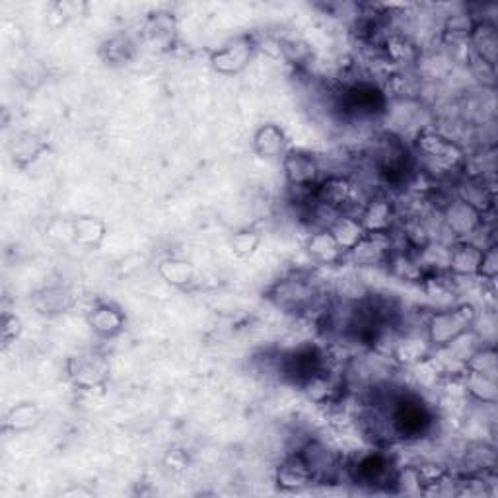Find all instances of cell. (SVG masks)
Here are the masks:
<instances>
[{
    "label": "cell",
    "mask_w": 498,
    "mask_h": 498,
    "mask_svg": "<svg viewBox=\"0 0 498 498\" xmlns=\"http://www.w3.org/2000/svg\"><path fill=\"white\" fill-rule=\"evenodd\" d=\"M253 150L259 158L282 160V156L289 152L287 133L277 123L261 125L253 135Z\"/></svg>",
    "instance_id": "cell-12"
},
{
    "label": "cell",
    "mask_w": 498,
    "mask_h": 498,
    "mask_svg": "<svg viewBox=\"0 0 498 498\" xmlns=\"http://www.w3.org/2000/svg\"><path fill=\"white\" fill-rule=\"evenodd\" d=\"M34 306L41 314L56 316L65 314L75 306V294L65 284H51L34 294Z\"/></svg>",
    "instance_id": "cell-17"
},
{
    "label": "cell",
    "mask_w": 498,
    "mask_h": 498,
    "mask_svg": "<svg viewBox=\"0 0 498 498\" xmlns=\"http://www.w3.org/2000/svg\"><path fill=\"white\" fill-rule=\"evenodd\" d=\"M269 298L282 310L292 311V314H304L318 304L320 289L311 277L294 275L279 280L269 292Z\"/></svg>",
    "instance_id": "cell-3"
},
{
    "label": "cell",
    "mask_w": 498,
    "mask_h": 498,
    "mask_svg": "<svg viewBox=\"0 0 498 498\" xmlns=\"http://www.w3.org/2000/svg\"><path fill=\"white\" fill-rule=\"evenodd\" d=\"M462 388L465 395L472 397L477 403H485V405H494L498 400V383L496 378L485 376L481 372H475V370L463 368L462 372Z\"/></svg>",
    "instance_id": "cell-18"
},
{
    "label": "cell",
    "mask_w": 498,
    "mask_h": 498,
    "mask_svg": "<svg viewBox=\"0 0 498 498\" xmlns=\"http://www.w3.org/2000/svg\"><path fill=\"white\" fill-rule=\"evenodd\" d=\"M158 273L168 284H172V287L176 289L189 287V284L195 280V267L189 261L179 259V258L164 259L158 267Z\"/></svg>",
    "instance_id": "cell-23"
},
{
    "label": "cell",
    "mask_w": 498,
    "mask_h": 498,
    "mask_svg": "<svg viewBox=\"0 0 498 498\" xmlns=\"http://www.w3.org/2000/svg\"><path fill=\"white\" fill-rule=\"evenodd\" d=\"M306 251L311 261H316L320 265H337L340 261H345L347 255L327 228H316V230L310 234V238L306 239Z\"/></svg>",
    "instance_id": "cell-13"
},
{
    "label": "cell",
    "mask_w": 498,
    "mask_h": 498,
    "mask_svg": "<svg viewBox=\"0 0 498 498\" xmlns=\"http://www.w3.org/2000/svg\"><path fill=\"white\" fill-rule=\"evenodd\" d=\"M280 162L290 189H314L321 179L318 158L306 150H289Z\"/></svg>",
    "instance_id": "cell-7"
},
{
    "label": "cell",
    "mask_w": 498,
    "mask_h": 498,
    "mask_svg": "<svg viewBox=\"0 0 498 498\" xmlns=\"http://www.w3.org/2000/svg\"><path fill=\"white\" fill-rule=\"evenodd\" d=\"M469 44H472L475 56L487 65H496V53H498V36L496 27L487 20H477L473 34L469 37Z\"/></svg>",
    "instance_id": "cell-20"
},
{
    "label": "cell",
    "mask_w": 498,
    "mask_h": 498,
    "mask_svg": "<svg viewBox=\"0 0 498 498\" xmlns=\"http://www.w3.org/2000/svg\"><path fill=\"white\" fill-rule=\"evenodd\" d=\"M397 207L388 195H370L364 203L359 220L366 232H391L397 226Z\"/></svg>",
    "instance_id": "cell-9"
},
{
    "label": "cell",
    "mask_w": 498,
    "mask_h": 498,
    "mask_svg": "<svg viewBox=\"0 0 498 498\" xmlns=\"http://www.w3.org/2000/svg\"><path fill=\"white\" fill-rule=\"evenodd\" d=\"M415 162L436 178H450L465 166V154L448 137L424 129L415 138Z\"/></svg>",
    "instance_id": "cell-1"
},
{
    "label": "cell",
    "mask_w": 498,
    "mask_h": 498,
    "mask_svg": "<svg viewBox=\"0 0 498 498\" xmlns=\"http://www.w3.org/2000/svg\"><path fill=\"white\" fill-rule=\"evenodd\" d=\"M255 49L258 44L251 36H239L210 55V66L220 75H238L249 65Z\"/></svg>",
    "instance_id": "cell-8"
},
{
    "label": "cell",
    "mask_w": 498,
    "mask_h": 498,
    "mask_svg": "<svg viewBox=\"0 0 498 498\" xmlns=\"http://www.w3.org/2000/svg\"><path fill=\"white\" fill-rule=\"evenodd\" d=\"M66 372L78 390L94 391L109 381V362L104 354L82 352L68 361Z\"/></svg>",
    "instance_id": "cell-5"
},
{
    "label": "cell",
    "mask_w": 498,
    "mask_h": 498,
    "mask_svg": "<svg viewBox=\"0 0 498 498\" xmlns=\"http://www.w3.org/2000/svg\"><path fill=\"white\" fill-rule=\"evenodd\" d=\"M261 246V232L255 228H241L230 238V248L236 258L249 259Z\"/></svg>",
    "instance_id": "cell-24"
},
{
    "label": "cell",
    "mask_w": 498,
    "mask_h": 498,
    "mask_svg": "<svg viewBox=\"0 0 498 498\" xmlns=\"http://www.w3.org/2000/svg\"><path fill=\"white\" fill-rule=\"evenodd\" d=\"M479 321V311L472 304H458L446 310H436L424 320V337L432 351L444 349L455 339L473 331Z\"/></svg>",
    "instance_id": "cell-2"
},
{
    "label": "cell",
    "mask_w": 498,
    "mask_h": 498,
    "mask_svg": "<svg viewBox=\"0 0 498 498\" xmlns=\"http://www.w3.org/2000/svg\"><path fill=\"white\" fill-rule=\"evenodd\" d=\"M465 368L469 370H475V372H481L485 376H491V378H498V362H496V349L491 345V347H485L483 345L472 359L467 361Z\"/></svg>",
    "instance_id": "cell-25"
},
{
    "label": "cell",
    "mask_w": 498,
    "mask_h": 498,
    "mask_svg": "<svg viewBox=\"0 0 498 498\" xmlns=\"http://www.w3.org/2000/svg\"><path fill=\"white\" fill-rule=\"evenodd\" d=\"M46 150H49L47 140H44L37 133L32 131L18 133L8 142L10 160L18 168H27L34 164Z\"/></svg>",
    "instance_id": "cell-15"
},
{
    "label": "cell",
    "mask_w": 498,
    "mask_h": 498,
    "mask_svg": "<svg viewBox=\"0 0 498 498\" xmlns=\"http://www.w3.org/2000/svg\"><path fill=\"white\" fill-rule=\"evenodd\" d=\"M275 483L280 491H287V493L304 491L311 485H316V479L314 475H311L300 450L292 452L280 462V465L275 472Z\"/></svg>",
    "instance_id": "cell-11"
},
{
    "label": "cell",
    "mask_w": 498,
    "mask_h": 498,
    "mask_svg": "<svg viewBox=\"0 0 498 498\" xmlns=\"http://www.w3.org/2000/svg\"><path fill=\"white\" fill-rule=\"evenodd\" d=\"M70 234L82 248H99L107 236V226L97 217H78L70 222Z\"/></svg>",
    "instance_id": "cell-21"
},
{
    "label": "cell",
    "mask_w": 498,
    "mask_h": 498,
    "mask_svg": "<svg viewBox=\"0 0 498 498\" xmlns=\"http://www.w3.org/2000/svg\"><path fill=\"white\" fill-rule=\"evenodd\" d=\"M455 197H460L462 201L477 208L483 217H487L489 212L494 208V193L481 176L463 178L458 183Z\"/></svg>",
    "instance_id": "cell-16"
},
{
    "label": "cell",
    "mask_w": 498,
    "mask_h": 498,
    "mask_svg": "<svg viewBox=\"0 0 498 498\" xmlns=\"http://www.w3.org/2000/svg\"><path fill=\"white\" fill-rule=\"evenodd\" d=\"M440 215H442V224L453 241L473 239V236L485 226V217L455 195H452L450 201L440 210Z\"/></svg>",
    "instance_id": "cell-4"
},
{
    "label": "cell",
    "mask_w": 498,
    "mask_h": 498,
    "mask_svg": "<svg viewBox=\"0 0 498 498\" xmlns=\"http://www.w3.org/2000/svg\"><path fill=\"white\" fill-rule=\"evenodd\" d=\"M498 275V249L496 246H489L483 251V261H481V269H479V277L481 280L485 282H494Z\"/></svg>",
    "instance_id": "cell-27"
},
{
    "label": "cell",
    "mask_w": 498,
    "mask_h": 498,
    "mask_svg": "<svg viewBox=\"0 0 498 498\" xmlns=\"http://www.w3.org/2000/svg\"><path fill=\"white\" fill-rule=\"evenodd\" d=\"M44 419V411L37 403L32 401H22L18 405H14L5 417L3 429L6 432H30Z\"/></svg>",
    "instance_id": "cell-19"
},
{
    "label": "cell",
    "mask_w": 498,
    "mask_h": 498,
    "mask_svg": "<svg viewBox=\"0 0 498 498\" xmlns=\"http://www.w3.org/2000/svg\"><path fill=\"white\" fill-rule=\"evenodd\" d=\"M485 248L475 244L473 239L453 241L450 244L448 275L453 279H477Z\"/></svg>",
    "instance_id": "cell-10"
},
{
    "label": "cell",
    "mask_w": 498,
    "mask_h": 498,
    "mask_svg": "<svg viewBox=\"0 0 498 498\" xmlns=\"http://www.w3.org/2000/svg\"><path fill=\"white\" fill-rule=\"evenodd\" d=\"M65 494H66V496H73V494H84V496H90L92 493H90V491H84V489H70V491H66Z\"/></svg>",
    "instance_id": "cell-29"
},
{
    "label": "cell",
    "mask_w": 498,
    "mask_h": 498,
    "mask_svg": "<svg viewBox=\"0 0 498 498\" xmlns=\"http://www.w3.org/2000/svg\"><path fill=\"white\" fill-rule=\"evenodd\" d=\"M393 251L391 232H366L359 244L347 251L345 261L357 267H383L390 263Z\"/></svg>",
    "instance_id": "cell-6"
},
{
    "label": "cell",
    "mask_w": 498,
    "mask_h": 498,
    "mask_svg": "<svg viewBox=\"0 0 498 498\" xmlns=\"http://www.w3.org/2000/svg\"><path fill=\"white\" fill-rule=\"evenodd\" d=\"M327 230L333 234V238L337 239V244L343 248V251H351L354 246L359 244L362 239V236L366 234L362 222L359 220V217L352 215H337L331 224L327 226Z\"/></svg>",
    "instance_id": "cell-22"
},
{
    "label": "cell",
    "mask_w": 498,
    "mask_h": 498,
    "mask_svg": "<svg viewBox=\"0 0 498 498\" xmlns=\"http://www.w3.org/2000/svg\"><path fill=\"white\" fill-rule=\"evenodd\" d=\"M107 53L109 56L107 59L113 61V63H119V61H127L131 56L133 53V44H131V39L127 37V36H116V37H111L107 41Z\"/></svg>",
    "instance_id": "cell-26"
},
{
    "label": "cell",
    "mask_w": 498,
    "mask_h": 498,
    "mask_svg": "<svg viewBox=\"0 0 498 498\" xmlns=\"http://www.w3.org/2000/svg\"><path fill=\"white\" fill-rule=\"evenodd\" d=\"M88 325L97 337L113 339L125 330V314L116 304L102 302L90 310Z\"/></svg>",
    "instance_id": "cell-14"
},
{
    "label": "cell",
    "mask_w": 498,
    "mask_h": 498,
    "mask_svg": "<svg viewBox=\"0 0 498 498\" xmlns=\"http://www.w3.org/2000/svg\"><path fill=\"white\" fill-rule=\"evenodd\" d=\"M22 333V321L18 316L12 314H5L3 318V343L5 347H8L12 340H16Z\"/></svg>",
    "instance_id": "cell-28"
}]
</instances>
